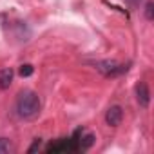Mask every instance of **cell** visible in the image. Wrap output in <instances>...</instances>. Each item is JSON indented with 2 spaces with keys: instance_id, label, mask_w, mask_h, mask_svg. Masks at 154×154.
<instances>
[{
  "instance_id": "cell-8",
  "label": "cell",
  "mask_w": 154,
  "mask_h": 154,
  "mask_svg": "<svg viewBox=\"0 0 154 154\" xmlns=\"http://www.w3.org/2000/svg\"><path fill=\"white\" fill-rule=\"evenodd\" d=\"M13 150H15V147L9 138H0V154H9Z\"/></svg>"
},
{
  "instance_id": "cell-10",
  "label": "cell",
  "mask_w": 154,
  "mask_h": 154,
  "mask_svg": "<svg viewBox=\"0 0 154 154\" xmlns=\"http://www.w3.org/2000/svg\"><path fill=\"white\" fill-rule=\"evenodd\" d=\"M40 147H42V140H40V138H36V140L33 141V145L27 149V152H29V154H31V152H36V150H40Z\"/></svg>"
},
{
  "instance_id": "cell-1",
  "label": "cell",
  "mask_w": 154,
  "mask_h": 154,
  "mask_svg": "<svg viewBox=\"0 0 154 154\" xmlns=\"http://www.w3.org/2000/svg\"><path fill=\"white\" fill-rule=\"evenodd\" d=\"M15 111H17V114L22 120H35L40 114V111H42V100H40V96L35 91L24 89L17 96Z\"/></svg>"
},
{
  "instance_id": "cell-7",
  "label": "cell",
  "mask_w": 154,
  "mask_h": 154,
  "mask_svg": "<svg viewBox=\"0 0 154 154\" xmlns=\"http://www.w3.org/2000/svg\"><path fill=\"white\" fill-rule=\"evenodd\" d=\"M143 17H145L147 22H152V20H154V2H152V0H147V2H145Z\"/></svg>"
},
{
  "instance_id": "cell-2",
  "label": "cell",
  "mask_w": 154,
  "mask_h": 154,
  "mask_svg": "<svg viewBox=\"0 0 154 154\" xmlns=\"http://www.w3.org/2000/svg\"><path fill=\"white\" fill-rule=\"evenodd\" d=\"M94 69H96L100 74H103L105 78H116V76H122V74H125V72L129 71V65L107 58V60H98V62L94 63Z\"/></svg>"
},
{
  "instance_id": "cell-6",
  "label": "cell",
  "mask_w": 154,
  "mask_h": 154,
  "mask_svg": "<svg viewBox=\"0 0 154 154\" xmlns=\"http://www.w3.org/2000/svg\"><path fill=\"white\" fill-rule=\"evenodd\" d=\"M94 143H96V136L93 132H82V136L78 140V149L84 152V150H89Z\"/></svg>"
},
{
  "instance_id": "cell-9",
  "label": "cell",
  "mask_w": 154,
  "mask_h": 154,
  "mask_svg": "<svg viewBox=\"0 0 154 154\" xmlns=\"http://www.w3.org/2000/svg\"><path fill=\"white\" fill-rule=\"evenodd\" d=\"M33 72H35V67H33L31 63H22V65L18 67V74L22 76V78H29Z\"/></svg>"
},
{
  "instance_id": "cell-3",
  "label": "cell",
  "mask_w": 154,
  "mask_h": 154,
  "mask_svg": "<svg viewBox=\"0 0 154 154\" xmlns=\"http://www.w3.org/2000/svg\"><path fill=\"white\" fill-rule=\"evenodd\" d=\"M123 122V109L122 105H111L105 111V123L109 127H118Z\"/></svg>"
},
{
  "instance_id": "cell-11",
  "label": "cell",
  "mask_w": 154,
  "mask_h": 154,
  "mask_svg": "<svg viewBox=\"0 0 154 154\" xmlns=\"http://www.w3.org/2000/svg\"><path fill=\"white\" fill-rule=\"evenodd\" d=\"M125 2H127L129 6H132V8H138V6H140V2H141V0H125Z\"/></svg>"
},
{
  "instance_id": "cell-4",
  "label": "cell",
  "mask_w": 154,
  "mask_h": 154,
  "mask_svg": "<svg viewBox=\"0 0 154 154\" xmlns=\"http://www.w3.org/2000/svg\"><path fill=\"white\" fill-rule=\"evenodd\" d=\"M134 94H136V102L140 103V107L147 109L150 105V91L147 87L145 82H138L136 87H134Z\"/></svg>"
},
{
  "instance_id": "cell-5",
  "label": "cell",
  "mask_w": 154,
  "mask_h": 154,
  "mask_svg": "<svg viewBox=\"0 0 154 154\" xmlns=\"http://www.w3.org/2000/svg\"><path fill=\"white\" fill-rule=\"evenodd\" d=\"M13 78H15L13 67H2V69H0V89H2V91L9 89L11 84H13Z\"/></svg>"
}]
</instances>
